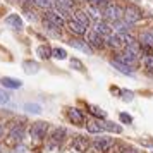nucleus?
<instances>
[{"label": "nucleus", "mask_w": 153, "mask_h": 153, "mask_svg": "<svg viewBox=\"0 0 153 153\" xmlns=\"http://www.w3.org/2000/svg\"><path fill=\"white\" fill-rule=\"evenodd\" d=\"M93 29L97 31L98 35H102L103 38H107V36H110L112 33H114L112 24H108V21H105V19H100V21L95 22V24H93Z\"/></svg>", "instance_id": "nucleus-6"}, {"label": "nucleus", "mask_w": 153, "mask_h": 153, "mask_svg": "<svg viewBox=\"0 0 153 153\" xmlns=\"http://www.w3.org/2000/svg\"><path fill=\"white\" fill-rule=\"evenodd\" d=\"M22 67H24V71H26L28 74H36V72L40 71V65L36 62H31V60H26V62L22 64Z\"/></svg>", "instance_id": "nucleus-25"}, {"label": "nucleus", "mask_w": 153, "mask_h": 153, "mask_svg": "<svg viewBox=\"0 0 153 153\" xmlns=\"http://www.w3.org/2000/svg\"><path fill=\"white\" fill-rule=\"evenodd\" d=\"M74 148L79 150V152H84V150L88 148V141H86L83 136H79L77 139H74Z\"/></svg>", "instance_id": "nucleus-27"}, {"label": "nucleus", "mask_w": 153, "mask_h": 153, "mask_svg": "<svg viewBox=\"0 0 153 153\" xmlns=\"http://www.w3.org/2000/svg\"><path fill=\"white\" fill-rule=\"evenodd\" d=\"M69 45L72 47V48L84 52V53H91V52H93V48L88 45V42L81 40V36H79V38H71V40H69Z\"/></svg>", "instance_id": "nucleus-13"}, {"label": "nucleus", "mask_w": 153, "mask_h": 153, "mask_svg": "<svg viewBox=\"0 0 153 153\" xmlns=\"http://www.w3.org/2000/svg\"><path fill=\"white\" fill-rule=\"evenodd\" d=\"M47 132H48V122L47 120H36L29 127V134L35 141H42L47 136Z\"/></svg>", "instance_id": "nucleus-2"}, {"label": "nucleus", "mask_w": 153, "mask_h": 153, "mask_svg": "<svg viewBox=\"0 0 153 153\" xmlns=\"http://www.w3.org/2000/svg\"><path fill=\"white\" fill-rule=\"evenodd\" d=\"M24 134H26V129H24V126L21 124H16L10 127V131H9V139L16 143V145H19L22 139H24Z\"/></svg>", "instance_id": "nucleus-5"}, {"label": "nucleus", "mask_w": 153, "mask_h": 153, "mask_svg": "<svg viewBox=\"0 0 153 153\" xmlns=\"http://www.w3.org/2000/svg\"><path fill=\"white\" fill-rule=\"evenodd\" d=\"M90 4H93V5H107V0H90Z\"/></svg>", "instance_id": "nucleus-38"}, {"label": "nucleus", "mask_w": 153, "mask_h": 153, "mask_svg": "<svg viewBox=\"0 0 153 153\" xmlns=\"http://www.w3.org/2000/svg\"><path fill=\"white\" fill-rule=\"evenodd\" d=\"M119 95H120V98H122L124 102H132V98H134V93H132V91H127V90H120Z\"/></svg>", "instance_id": "nucleus-32"}, {"label": "nucleus", "mask_w": 153, "mask_h": 153, "mask_svg": "<svg viewBox=\"0 0 153 153\" xmlns=\"http://www.w3.org/2000/svg\"><path fill=\"white\" fill-rule=\"evenodd\" d=\"M86 129H88L91 134H98V132L105 131L102 122H98V120H90V122H86Z\"/></svg>", "instance_id": "nucleus-21"}, {"label": "nucleus", "mask_w": 153, "mask_h": 153, "mask_svg": "<svg viewBox=\"0 0 153 153\" xmlns=\"http://www.w3.org/2000/svg\"><path fill=\"white\" fill-rule=\"evenodd\" d=\"M36 55L40 57L42 60H47V59L52 57V48H50L48 45H42V47L36 48Z\"/></svg>", "instance_id": "nucleus-23"}, {"label": "nucleus", "mask_w": 153, "mask_h": 153, "mask_svg": "<svg viewBox=\"0 0 153 153\" xmlns=\"http://www.w3.org/2000/svg\"><path fill=\"white\" fill-rule=\"evenodd\" d=\"M2 134H4V129H2V126H0V138H2Z\"/></svg>", "instance_id": "nucleus-39"}, {"label": "nucleus", "mask_w": 153, "mask_h": 153, "mask_svg": "<svg viewBox=\"0 0 153 153\" xmlns=\"http://www.w3.org/2000/svg\"><path fill=\"white\" fill-rule=\"evenodd\" d=\"M24 110L31 112V114H40V112H42V105H38V103H24Z\"/></svg>", "instance_id": "nucleus-29"}, {"label": "nucleus", "mask_w": 153, "mask_h": 153, "mask_svg": "<svg viewBox=\"0 0 153 153\" xmlns=\"http://www.w3.org/2000/svg\"><path fill=\"white\" fill-rule=\"evenodd\" d=\"M71 67H74L76 71H84V65L79 62L77 59H72V60H71Z\"/></svg>", "instance_id": "nucleus-36"}, {"label": "nucleus", "mask_w": 153, "mask_h": 153, "mask_svg": "<svg viewBox=\"0 0 153 153\" xmlns=\"http://www.w3.org/2000/svg\"><path fill=\"white\" fill-rule=\"evenodd\" d=\"M138 59L139 57L132 55L131 52H127V50H124L122 53H117V57H115V60H119V62H122V64H127V65H131V67H134V65L138 64Z\"/></svg>", "instance_id": "nucleus-12"}, {"label": "nucleus", "mask_w": 153, "mask_h": 153, "mask_svg": "<svg viewBox=\"0 0 153 153\" xmlns=\"http://www.w3.org/2000/svg\"><path fill=\"white\" fill-rule=\"evenodd\" d=\"M88 45L91 48H103L105 47V38L102 35H98L95 29H91L88 33Z\"/></svg>", "instance_id": "nucleus-7"}, {"label": "nucleus", "mask_w": 153, "mask_h": 153, "mask_svg": "<svg viewBox=\"0 0 153 153\" xmlns=\"http://www.w3.org/2000/svg\"><path fill=\"white\" fill-rule=\"evenodd\" d=\"M141 17H143V14H141V10H139L138 7H132V5H129V7L124 9V19L127 22L134 24V22H138Z\"/></svg>", "instance_id": "nucleus-8"}, {"label": "nucleus", "mask_w": 153, "mask_h": 153, "mask_svg": "<svg viewBox=\"0 0 153 153\" xmlns=\"http://www.w3.org/2000/svg\"><path fill=\"white\" fill-rule=\"evenodd\" d=\"M10 102V95H9L7 91H4V90H0V105H5Z\"/></svg>", "instance_id": "nucleus-33"}, {"label": "nucleus", "mask_w": 153, "mask_h": 153, "mask_svg": "<svg viewBox=\"0 0 153 153\" xmlns=\"http://www.w3.org/2000/svg\"><path fill=\"white\" fill-rule=\"evenodd\" d=\"M35 5L43 7V9L48 10L50 7H55V0H35Z\"/></svg>", "instance_id": "nucleus-28"}, {"label": "nucleus", "mask_w": 153, "mask_h": 153, "mask_svg": "<svg viewBox=\"0 0 153 153\" xmlns=\"http://www.w3.org/2000/svg\"><path fill=\"white\" fill-rule=\"evenodd\" d=\"M139 45L146 50L153 48V31H143L139 35Z\"/></svg>", "instance_id": "nucleus-14"}, {"label": "nucleus", "mask_w": 153, "mask_h": 153, "mask_svg": "<svg viewBox=\"0 0 153 153\" xmlns=\"http://www.w3.org/2000/svg\"><path fill=\"white\" fill-rule=\"evenodd\" d=\"M102 126H103L105 131L115 132V134H120V132H122V127L119 124H115V122H112V120H105V122H102Z\"/></svg>", "instance_id": "nucleus-24"}, {"label": "nucleus", "mask_w": 153, "mask_h": 153, "mask_svg": "<svg viewBox=\"0 0 153 153\" xmlns=\"http://www.w3.org/2000/svg\"><path fill=\"white\" fill-rule=\"evenodd\" d=\"M71 17H72V19H76L77 22L84 24L86 28L90 26V16H88V12H84V10H81V9H74V10H72V14H71Z\"/></svg>", "instance_id": "nucleus-15"}, {"label": "nucleus", "mask_w": 153, "mask_h": 153, "mask_svg": "<svg viewBox=\"0 0 153 153\" xmlns=\"http://www.w3.org/2000/svg\"><path fill=\"white\" fill-rule=\"evenodd\" d=\"M42 22H43V28H45V31H47V33H50L52 36H60L62 28H60V26H57L53 21H50L48 17H45V16H43Z\"/></svg>", "instance_id": "nucleus-10"}, {"label": "nucleus", "mask_w": 153, "mask_h": 153, "mask_svg": "<svg viewBox=\"0 0 153 153\" xmlns=\"http://www.w3.org/2000/svg\"><path fill=\"white\" fill-rule=\"evenodd\" d=\"M52 57H55L57 60H64L67 57V53L64 48H52Z\"/></svg>", "instance_id": "nucleus-30"}, {"label": "nucleus", "mask_w": 153, "mask_h": 153, "mask_svg": "<svg viewBox=\"0 0 153 153\" xmlns=\"http://www.w3.org/2000/svg\"><path fill=\"white\" fill-rule=\"evenodd\" d=\"M65 134H67V131H65L64 127H57L55 131L52 132V139H53V141H62V139L65 138Z\"/></svg>", "instance_id": "nucleus-26"}, {"label": "nucleus", "mask_w": 153, "mask_h": 153, "mask_svg": "<svg viewBox=\"0 0 153 153\" xmlns=\"http://www.w3.org/2000/svg\"><path fill=\"white\" fill-rule=\"evenodd\" d=\"M124 17V9L119 4H107L103 9V19L108 22H115Z\"/></svg>", "instance_id": "nucleus-1"}, {"label": "nucleus", "mask_w": 153, "mask_h": 153, "mask_svg": "<svg viewBox=\"0 0 153 153\" xmlns=\"http://www.w3.org/2000/svg\"><path fill=\"white\" fill-rule=\"evenodd\" d=\"M110 64H112V67H115L119 72H122V74H126V76H134V69H132L131 65L119 62V60H115V59H112Z\"/></svg>", "instance_id": "nucleus-16"}, {"label": "nucleus", "mask_w": 153, "mask_h": 153, "mask_svg": "<svg viewBox=\"0 0 153 153\" xmlns=\"http://www.w3.org/2000/svg\"><path fill=\"white\" fill-rule=\"evenodd\" d=\"M55 9L60 16L71 17L72 10H74V0H55Z\"/></svg>", "instance_id": "nucleus-3"}, {"label": "nucleus", "mask_w": 153, "mask_h": 153, "mask_svg": "<svg viewBox=\"0 0 153 153\" xmlns=\"http://www.w3.org/2000/svg\"><path fill=\"white\" fill-rule=\"evenodd\" d=\"M24 14L28 16L31 21H38V16H35V12H33V10H31L29 7H24Z\"/></svg>", "instance_id": "nucleus-37"}, {"label": "nucleus", "mask_w": 153, "mask_h": 153, "mask_svg": "<svg viewBox=\"0 0 153 153\" xmlns=\"http://www.w3.org/2000/svg\"><path fill=\"white\" fill-rule=\"evenodd\" d=\"M88 16H90L91 19L97 22V21H100V19L103 17V12H100L98 5H93V4H90V7H88Z\"/></svg>", "instance_id": "nucleus-22"}, {"label": "nucleus", "mask_w": 153, "mask_h": 153, "mask_svg": "<svg viewBox=\"0 0 153 153\" xmlns=\"http://www.w3.org/2000/svg\"><path fill=\"white\" fill-rule=\"evenodd\" d=\"M5 22H7L10 28L17 29V31H19V29H22V19H21V17H19L17 14H10V16H7V17H5Z\"/></svg>", "instance_id": "nucleus-20"}, {"label": "nucleus", "mask_w": 153, "mask_h": 153, "mask_svg": "<svg viewBox=\"0 0 153 153\" xmlns=\"http://www.w3.org/2000/svg\"><path fill=\"white\" fill-rule=\"evenodd\" d=\"M67 117H69V120H71L74 126H77V127H83V126H86L84 114L79 110V108H74V107L67 108Z\"/></svg>", "instance_id": "nucleus-4"}, {"label": "nucleus", "mask_w": 153, "mask_h": 153, "mask_svg": "<svg viewBox=\"0 0 153 153\" xmlns=\"http://www.w3.org/2000/svg\"><path fill=\"white\" fill-rule=\"evenodd\" d=\"M119 119H120V122H124V124H132V117L129 114H119Z\"/></svg>", "instance_id": "nucleus-35"}, {"label": "nucleus", "mask_w": 153, "mask_h": 153, "mask_svg": "<svg viewBox=\"0 0 153 153\" xmlns=\"http://www.w3.org/2000/svg\"><path fill=\"white\" fill-rule=\"evenodd\" d=\"M90 112H91V115H95V117H98V119H105V112L102 110L100 107H97V105L90 107Z\"/></svg>", "instance_id": "nucleus-31"}, {"label": "nucleus", "mask_w": 153, "mask_h": 153, "mask_svg": "<svg viewBox=\"0 0 153 153\" xmlns=\"http://www.w3.org/2000/svg\"><path fill=\"white\" fill-rule=\"evenodd\" d=\"M67 28H69L71 33H74V35H77V36L86 35V31H88V28H86L84 24L77 22L76 19H72V17H69V21H67Z\"/></svg>", "instance_id": "nucleus-11"}, {"label": "nucleus", "mask_w": 153, "mask_h": 153, "mask_svg": "<svg viewBox=\"0 0 153 153\" xmlns=\"http://www.w3.org/2000/svg\"><path fill=\"white\" fill-rule=\"evenodd\" d=\"M112 145H114V139L108 138V136H100L93 141V148L98 150V152H107Z\"/></svg>", "instance_id": "nucleus-9"}, {"label": "nucleus", "mask_w": 153, "mask_h": 153, "mask_svg": "<svg viewBox=\"0 0 153 153\" xmlns=\"http://www.w3.org/2000/svg\"><path fill=\"white\" fill-rule=\"evenodd\" d=\"M0 83H2V86L10 88V90H19V88L22 86V83L19 81V79H16V77H2Z\"/></svg>", "instance_id": "nucleus-19"}, {"label": "nucleus", "mask_w": 153, "mask_h": 153, "mask_svg": "<svg viewBox=\"0 0 153 153\" xmlns=\"http://www.w3.org/2000/svg\"><path fill=\"white\" fill-rule=\"evenodd\" d=\"M43 16H45V17H48L50 21H53L57 26H60V28H64V26H65V17H64V16H60L59 12H53V10H47V12H45Z\"/></svg>", "instance_id": "nucleus-18"}, {"label": "nucleus", "mask_w": 153, "mask_h": 153, "mask_svg": "<svg viewBox=\"0 0 153 153\" xmlns=\"http://www.w3.org/2000/svg\"><path fill=\"white\" fill-rule=\"evenodd\" d=\"M131 22H127L126 19H119V21L112 22V29H114V33H129V29H131Z\"/></svg>", "instance_id": "nucleus-17"}, {"label": "nucleus", "mask_w": 153, "mask_h": 153, "mask_svg": "<svg viewBox=\"0 0 153 153\" xmlns=\"http://www.w3.org/2000/svg\"><path fill=\"white\" fill-rule=\"evenodd\" d=\"M143 64H145L146 69L153 72V55H146V57H145V60H143Z\"/></svg>", "instance_id": "nucleus-34"}, {"label": "nucleus", "mask_w": 153, "mask_h": 153, "mask_svg": "<svg viewBox=\"0 0 153 153\" xmlns=\"http://www.w3.org/2000/svg\"><path fill=\"white\" fill-rule=\"evenodd\" d=\"M83 2H90V0H83Z\"/></svg>", "instance_id": "nucleus-40"}]
</instances>
